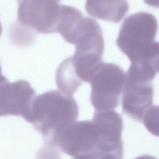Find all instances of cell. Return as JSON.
Returning a JSON list of instances; mask_svg holds the SVG:
<instances>
[{
	"label": "cell",
	"mask_w": 159,
	"mask_h": 159,
	"mask_svg": "<svg viewBox=\"0 0 159 159\" xmlns=\"http://www.w3.org/2000/svg\"><path fill=\"white\" fill-rule=\"evenodd\" d=\"M85 8L90 16L117 23L129 11L127 0H86Z\"/></svg>",
	"instance_id": "cell-8"
},
{
	"label": "cell",
	"mask_w": 159,
	"mask_h": 159,
	"mask_svg": "<svg viewBox=\"0 0 159 159\" xmlns=\"http://www.w3.org/2000/svg\"><path fill=\"white\" fill-rule=\"evenodd\" d=\"M2 68H1V64H0V77L2 75Z\"/></svg>",
	"instance_id": "cell-13"
},
{
	"label": "cell",
	"mask_w": 159,
	"mask_h": 159,
	"mask_svg": "<svg viewBox=\"0 0 159 159\" xmlns=\"http://www.w3.org/2000/svg\"><path fill=\"white\" fill-rule=\"evenodd\" d=\"M56 82L60 91L70 96H72L82 84L70 58L64 60L60 64L56 72Z\"/></svg>",
	"instance_id": "cell-9"
},
{
	"label": "cell",
	"mask_w": 159,
	"mask_h": 159,
	"mask_svg": "<svg viewBox=\"0 0 159 159\" xmlns=\"http://www.w3.org/2000/svg\"><path fill=\"white\" fill-rule=\"evenodd\" d=\"M155 77L131 64L126 74L122 106L123 112L140 121L153 103L154 88L152 81Z\"/></svg>",
	"instance_id": "cell-6"
},
{
	"label": "cell",
	"mask_w": 159,
	"mask_h": 159,
	"mask_svg": "<svg viewBox=\"0 0 159 159\" xmlns=\"http://www.w3.org/2000/svg\"><path fill=\"white\" fill-rule=\"evenodd\" d=\"M57 1L58 2H60V1H61V0H57Z\"/></svg>",
	"instance_id": "cell-14"
},
{
	"label": "cell",
	"mask_w": 159,
	"mask_h": 159,
	"mask_svg": "<svg viewBox=\"0 0 159 159\" xmlns=\"http://www.w3.org/2000/svg\"><path fill=\"white\" fill-rule=\"evenodd\" d=\"M143 122L147 129L153 135L159 137V106L150 107L144 115Z\"/></svg>",
	"instance_id": "cell-10"
},
{
	"label": "cell",
	"mask_w": 159,
	"mask_h": 159,
	"mask_svg": "<svg viewBox=\"0 0 159 159\" xmlns=\"http://www.w3.org/2000/svg\"><path fill=\"white\" fill-rule=\"evenodd\" d=\"M59 152L75 159H102L103 141L93 120L75 122L59 134L56 140Z\"/></svg>",
	"instance_id": "cell-4"
},
{
	"label": "cell",
	"mask_w": 159,
	"mask_h": 159,
	"mask_svg": "<svg viewBox=\"0 0 159 159\" xmlns=\"http://www.w3.org/2000/svg\"><path fill=\"white\" fill-rule=\"evenodd\" d=\"M36 97L35 91L25 80L10 83L2 75L0 77V117L20 116L27 120Z\"/></svg>",
	"instance_id": "cell-7"
},
{
	"label": "cell",
	"mask_w": 159,
	"mask_h": 159,
	"mask_svg": "<svg viewBox=\"0 0 159 159\" xmlns=\"http://www.w3.org/2000/svg\"><path fill=\"white\" fill-rule=\"evenodd\" d=\"M145 3L153 7H159V0H144Z\"/></svg>",
	"instance_id": "cell-11"
},
{
	"label": "cell",
	"mask_w": 159,
	"mask_h": 159,
	"mask_svg": "<svg viewBox=\"0 0 159 159\" xmlns=\"http://www.w3.org/2000/svg\"><path fill=\"white\" fill-rule=\"evenodd\" d=\"M158 22L155 16L139 12L125 19L116 40L119 49L131 63L147 56L155 44Z\"/></svg>",
	"instance_id": "cell-2"
},
{
	"label": "cell",
	"mask_w": 159,
	"mask_h": 159,
	"mask_svg": "<svg viewBox=\"0 0 159 159\" xmlns=\"http://www.w3.org/2000/svg\"><path fill=\"white\" fill-rule=\"evenodd\" d=\"M126 74L117 64L102 62L92 73L90 100L95 111L114 110L125 84Z\"/></svg>",
	"instance_id": "cell-5"
},
{
	"label": "cell",
	"mask_w": 159,
	"mask_h": 159,
	"mask_svg": "<svg viewBox=\"0 0 159 159\" xmlns=\"http://www.w3.org/2000/svg\"><path fill=\"white\" fill-rule=\"evenodd\" d=\"M2 26H1V23H0V36H1V34H2Z\"/></svg>",
	"instance_id": "cell-12"
},
{
	"label": "cell",
	"mask_w": 159,
	"mask_h": 159,
	"mask_svg": "<svg viewBox=\"0 0 159 159\" xmlns=\"http://www.w3.org/2000/svg\"><path fill=\"white\" fill-rule=\"evenodd\" d=\"M18 20L30 44L37 33H58L63 5L57 0H18Z\"/></svg>",
	"instance_id": "cell-3"
},
{
	"label": "cell",
	"mask_w": 159,
	"mask_h": 159,
	"mask_svg": "<svg viewBox=\"0 0 159 159\" xmlns=\"http://www.w3.org/2000/svg\"><path fill=\"white\" fill-rule=\"evenodd\" d=\"M79 107L72 96L57 90L35 97L27 122L43 137L42 156L59 155L56 140L67 127L76 121Z\"/></svg>",
	"instance_id": "cell-1"
}]
</instances>
